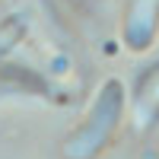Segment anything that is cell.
<instances>
[{"mask_svg":"<svg viewBox=\"0 0 159 159\" xmlns=\"http://www.w3.org/2000/svg\"><path fill=\"white\" fill-rule=\"evenodd\" d=\"M124 108H127V92L121 86V80L108 76L96 89L80 127L64 140V156L67 159H96L115 140L118 124L124 118Z\"/></svg>","mask_w":159,"mask_h":159,"instance_id":"1","label":"cell"},{"mask_svg":"<svg viewBox=\"0 0 159 159\" xmlns=\"http://www.w3.org/2000/svg\"><path fill=\"white\" fill-rule=\"evenodd\" d=\"M159 25V0H130L127 13H124V29H121V42L130 51H143L153 45Z\"/></svg>","mask_w":159,"mask_h":159,"instance_id":"2","label":"cell"},{"mask_svg":"<svg viewBox=\"0 0 159 159\" xmlns=\"http://www.w3.org/2000/svg\"><path fill=\"white\" fill-rule=\"evenodd\" d=\"M130 118H134L137 130H150L159 121V61L143 73V80L137 83L134 102H130Z\"/></svg>","mask_w":159,"mask_h":159,"instance_id":"3","label":"cell"}]
</instances>
